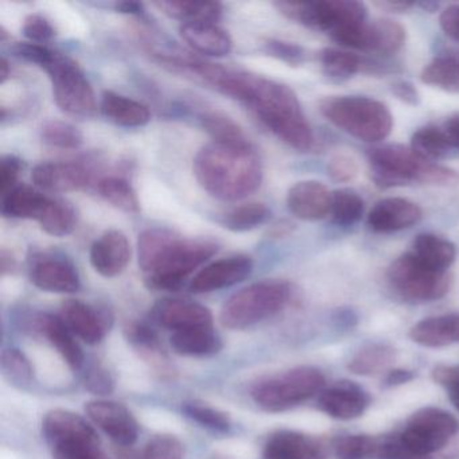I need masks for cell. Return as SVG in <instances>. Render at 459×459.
<instances>
[{
	"label": "cell",
	"instance_id": "1",
	"mask_svg": "<svg viewBox=\"0 0 459 459\" xmlns=\"http://www.w3.org/2000/svg\"><path fill=\"white\" fill-rule=\"evenodd\" d=\"M216 252L213 241L189 240L168 230H144L139 236V267L152 289L178 290Z\"/></svg>",
	"mask_w": 459,
	"mask_h": 459
},
{
	"label": "cell",
	"instance_id": "2",
	"mask_svg": "<svg viewBox=\"0 0 459 459\" xmlns=\"http://www.w3.org/2000/svg\"><path fill=\"white\" fill-rule=\"evenodd\" d=\"M235 99L251 107L263 125L292 149L307 152L313 146V131L291 88L244 72Z\"/></svg>",
	"mask_w": 459,
	"mask_h": 459
},
{
	"label": "cell",
	"instance_id": "3",
	"mask_svg": "<svg viewBox=\"0 0 459 459\" xmlns=\"http://www.w3.org/2000/svg\"><path fill=\"white\" fill-rule=\"evenodd\" d=\"M195 176L204 190L222 201H238L256 192L263 169L254 147L208 144L195 160Z\"/></svg>",
	"mask_w": 459,
	"mask_h": 459
},
{
	"label": "cell",
	"instance_id": "4",
	"mask_svg": "<svg viewBox=\"0 0 459 459\" xmlns=\"http://www.w3.org/2000/svg\"><path fill=\"white\" fill-rule=\"evenodd\" d=\"M375 184L381 189L404 186L412 182L447 185L459 178L455 171L419 158L411 147L383 144L368 152Z\"/></svg>",
	"mask_w": 459,
	"mask_h": 459
},
{
	"label": "cell",
	"instance_id": "5",
	"mask_svg": "<svg viewBox=\"0 0 459 459\" xmlns=\"http://www.w3.org/2000/svg\"><path fill=\"white\" fill-rule=\"evenodd\" d=\"M319 111L335 127L368 143L384 141L394 128L388 107L368 96H332L321 100Z\"/></svg>",
	"mask_w": 459,
	"mask_h": 459
},
{
	"label": "cell",
	"instance_id": "6",
	"mask_svg": "<svg viewBox=\"0 0 459 459\" xmlns=\"http://www.w3.org/2000/svg\"><path fill=\"white\" fill-rule=\"evenodd\" d=\"M289 281H262L233 294L222 306L220 322L230 330H246L281 313L291 299Z\"/></svg>",
	"mask_w": 459,
	"mask_h": 459
},
{
	"label": "cell",
	"instance_id": "7",
	"mask_svg": "<svg viewBox=\"0 0 459 459\" xmlns=\"http://www.w3.org/2000/svg\"><path fill=\"white\" fill-rule=\"evenodd\" d=\"M42 432L53 459H108L98 432L79 413L61 408L49 411L42 421Z\"/></svg>",
	"mask_w": 459,
	"mask_h": 459
},
{
	"label": "cell",
	"instance_id": "8",
	"mask_svg": "<svg viewBox=\"0 0 459 459\" xmlns=\"http://www.w3.org/2000/svg\"><path fill=\"white\" fill-rule=\"evenodd\" d=\"M324 373L314 367H298L257 383L252 399L267 412H284L324 391Z\"/></svg>",
	"mask_w": 459,
	"mask_h": 459
},
{
	"label": "cell",
	"instance_id": "9",
	"mask_svg": "<svg viewBox=\"0 0 459 459\" xmlns=\"http://www.w3.org/2000/svg\"><path fill=\"white\" fill-rule=\"evenodd\" d=\"M279 12L289 20L307 28L332 34L368 21V9L356 0H321V2H279Z\"/></svg>",
	"mask_w": 459,
	"mask_h": 459
},
{
	"label": "cell",
	"instance_id": "10",
	"mask_svg": "<svg viewBox=\"0 0 459 459\" xmlns=\"http://www.w3.org/2000/svg\"><path fill=\"white\" fill-rule=\"evenodd\" d=\"M44 69L49 74L56 104L61 111L76 117L96 114L95 92L76 61L55 52Z\"/></svg>",
	"mask_w": 459,
	"mask_h": 459
},
{
	"label": "cell",
	"instance_id": "11",
	"mask_svg": "<svg viewBox=\"0 0 459 459\" xmlns=\"http://www.w3.org/2000/svg\"><path fill=\"white\" fill-rule=\"evenodd\" d=\"M388 281L397 294L412 302H432L450 291L453 276L416 259L412 252L397 257L388 270Z\"/></svg>",
	"mask_w": 459,
	"mask_h": 459
},
{
	"label": "cell",
	"instance_id": "12",
	"mask_svg": "<svg viewBox=\"0 0 459 459\" xmlns=\"http://www.w3.org/2000/svg\"><path fill=\"white\" fill-rule=\"evenodd\" d=\"M458 429V421L453 415L440 408L426 407L408 419L399 440L412 453L432 455L450 442Z\"/></svg>",
	"mask_w": 459,
	"mask_h": 459
},
{
	"label": "cell",
	"instance_id": "13",
	"mask_svg": "<svg viewBox=\"0 0 459 459\" xmlns=\"http://www.w3.org/2000/svg\"><path fill=\"white\" fill-rule=\"evenodd\" d=\"M85 412L117 445L128 447L138 440V420L126 405L111 400H93L85 405Z\"/></svg>",
	"mask_w": 459,
	"mask_h": 459
},
{
	"label": "cell",
	"instance_id": "14",
	"mask_svg": "<svg viewBox=\"0 0 459 459\" xmlns=\"http://www.w3.org/2000/svg\"><path fill=\"white\" fill-rule=\"evenodd\" d=\"M152 319L160 326L173 330L200 329L213 327V314L206 306L195 300L166 298L155 303L152 311Z\"/></svg>",
	"mask_w": 459,
	"mask_h": 459
},
{
	"label": "cell",
	"instance_id": "15",
	"mask_svg": "<svg viewBox=\"0 0 459 459\" xmlns=\"http://www.w3.org/2000/svg\"><path fill=\"white\" fill-rule=\"evenodd\" d=\"M254 270L251 257L238 255L225 257L206 265L190 281V291L195 294L219 291L246 281Z\"/></svg>",
	"mask_w": 459,
	"mask_h": 459
},
{
	"label": "cell",
	"instance_id": "16",
	"mask_svg": "<svg viewBox=\"0 0 459 459\" xmlns=\"http://www.w3.org/2000/svg\"><path fill=\"white\" fill-rule=\"evenodd\" d=\"M29 329L39 337H44L71 369L80 370L84 367V353L61 316L49 313L34 314L29 321Z\"/></svg>",
	"mask_w": 459,
	"mask_h": 459
},
{
	"label": "cell",
	"instance_id": "17",
	"mask_svg": "<svg viewBox=\"0 0 459 459\" xmlns=\"http://www.w3.org/2000/svg\"><path fill=\"white\" fill-rule=\"evenodd\" d=\"M60 316L68 329L88 345L100 343L111 326V318L106 311L77 299H66L61 306Z\"/></svg>",
	"mask_w": 459,
	"mask_h": 459
},
{
	"label": "cell",
	"instance_id": "18",
	"mask_svg": "<svg viewBox=\"0 0 459 459\" xmlns=\"http://www.w3.org/2000/svg\"><path fill=\"white\" fill-rule=\"evenodd\" d=\"M30 279L42 291L56 294H74L82 286L74 263L61 256H41L34 260Z\"/></svg>",
	"mask_w": 459,
	"mask_h": 459
},
{
	"label": "cell",
	"instance_id": "19",
	"mask_svg": "<svg viewBox=\"0 0 459 459\" xmlns=\"http://www.w3.org/2000/svg\"><path fill=\"white\" fill-rule=\"evenodd\" d=\"M370 397L353 381H338L319 394L318 407L322 412L338 420H353L367 411Z\"/></svg>",
	"mask_w": 459,
	"mask_h": 459
},
{
	"label": "cell",
	"instance_id": "20",
	"mask_svg": "<svg viewBox=\"0 0 459 459\" xmlns=\"http://www.w3.org/2000/svg\"><path fill=\"white\" fill-rule=\"evenodd\" d=\"M423 216L420 206L407 198L378 201L368 214V227L376 233H394L418 224Z\"/></svg>",
	"mask_w": 459,
	"mask_h": 459
},
{
	"label": "cell",
	"instance_id": "21",
	"mask_svg": "<svg viewBox=\"0 0 459 459\" xmlns=\"http://www.w3.org/2000/svg\"><path fill=\"white\" fill-rule=\"evenodd\" d=\"M130 260V241L120 230H107L91 248V264L104 278L120 275Z\"/></svg>",
	"mask_w": 459,
	"mask_h": 459
},
{
	"label": "cell",
	"instance_id": "22",
	"mask_svg": "<svg viewBox=\"0 0 459 459\" xmlns=\"http://www.w3.org/2000/svg\"><path fill=\"white\" fill-rule=\"evenodd\" d=\"M287 206L303 221H318L332 212V193L318 181L298 182L289 190Z\"/></svg>",
	"mask_w": 459,
	"mask_h": 459
},
{
	"label": "cell",
	"instance_id": "23",
	"mask_svg": "<svg viewBox=\"0 0 459 459\" xmlns=\"http://www.w3.org/2000/svg\"><path fill=\"white\" fill-rule=\"evenodd\" d=\"M34 184L49 192H76L90 184L91 176L84 166L72 162L39 163L31 173Z\"/></svg>",
	"mask_w": 459,
	"mask_h": 459
},
{
	"label": "cell",
	"instance_id": "24",
	"mask_svg": "<svg viewBox=\"0 0 459 459\" xmlns=\"http://www.w3.org/2000/svg\"><path fill=\"white\" fill-rule=\"evenodd\" d=\"M264 459H325V450L313 437L292 429L270 435L263 450Z\"/></svg>",
	"mask_w": 459,
	"mask_h": 459
},
{
	"label": "cell",
	"instance_id": "25",
	"mask_svg": "<svg viewBox=\"0 0 459 459\" xmlns=\"http://www.w3.org/2000/svg\"><path fill=\"white\" fill-rule=\"evenodd\" d=\"M411 340L426 348H445L459 342V314H443L418 322L410 332Z\"/></svg>",
	"mask_w": 459,
	"mask_h": 459
},
{
	"label": "cell",
	"instance_id": "26",
	"mask_svg": "<svg viewBox=\"0 0 459 459\" xmlns=\"http://www.w3.org/2000/svg\"><path fill=\"white\" fill-rule=\"evenodd\" d=\"M405 39L404 26L389 18H378L365 25L362 50L386 57L399 52L404 47Z\"/></svg>",
	"mask_w": 459,
	"mask_h": 459
},
{
	"label": "cell",
	"instance_id": "27",
	"mask_svg": "<svg viewBox=\"0 0 459 459\" xmlns=\"http://www.w3.org/2000/svg\"><path fill=\"white\" fill-rule=\"evenodd\" d=\"M179 31L182 39L203 55L224 57L232 50L230 34L214 23H184Z\"/></svg>",
	"mask_w": 459,
	"mask_h": 459
},
{
	"label": "cell",
	"instance_id": "28",
	"mask_svg": "<svg viewBox=\"0 0 459 459\" xmlns=\"http://www.w3.org/2000/svg\"><path fill=\"white\" fill-rule=\"evenodd\" d=\"M101 112L115 125L127 128L143 127L152 119V114L144 104L111 91L104 92L101 98Z\"/></svg>",
	"mask_w": 459,
	"mask_h": 459
},
{
	"label": "cell",
	"instance_id": "29",
	"mask_svg": "<svg viewBox=\"0 0 459 459\" xmlns=\"http://www.w3.org/2000/svg\"><path fill=\"white\" fill-rule=\"evenodd\" d=\"M170 345L179 356L208 357L221 351L222 341L213 327H200L173 333Z\"/></svg>",
	"mask_w": 459,
	"mask_h": 459
},
{
	"label": "cell",
	"instance_id": "30",
	"mask_svg": "<svg viewBox=\"0 0 459 459\" xmlns=\"http://www.w3.org/2000/svg\"><path fill=\"white\" fill-rule=\"evenodd\" d=\"M412 254L427 267L447 271L455 262L456 248L450 240L434 233H420L412 244Z\"/></svg>",
	"mask_w": 459,
	"mask_h": 459
},
{
	"label": "cell",
	"instance_id": "31",
	"mask_svg": "<svg viewBox=\"0 0 459 459\" xmlns=\"http://www.w3.org/2000/svg\"><path fill=\"white\" fill-rule=\"evenodd\" d=\"M50 198L30 186H17L2 197V214L12 219L39 221Z\"/></svg>",
	"mask_w": 459,
	"mask_h": 459
},
{
	"label": "cell",
	"instance_id": "32",
	"mask_svg": "<svg viewBox=\"0 0 459 459\" xmlns=\"http://www.w3.org/2000/svg\"><path fill=\"white\" fill-rule=\"evenodd\" d=\"M128 340L135 346L144 361L160 375H171L173 367L169 361L165 349L160 345L157 333L144 324H135L128 329Z\"/></svg>",
	"mask_w": 459,
	"mask_h": 459
},
{
	"label": "cell",
	"instance_id": "33",
	"mask_svg": "<svg viewBox=\"0 0 459 459\" xmlns=\"http://www.w3.org/2000/svg\"><path fill=\"white\" fill-rule=\"evenodd\" d=\"M155 6L174 20L185 23H214L221 18L222 6L216 2H186V0H170L157 2Z\"/></svg>",
	"mask_w": 459,
	"mask_h": 459
},
{
	"label": "cell",
	"instance_id": "34",
	"mask_svg": "<svg viewBox=\"0 0 459 459\" xmlns=\"http://www.w3.org/2000/svg\"><path fill=\"white\" fill-rule=\"evenodd\" d=\"M396 359V351L386 343H370L359 349L351 361L349 370L354 375L375 376L385 370Z\"/></svg>",
	"mask_w": 459,
	"mask_h": 459
},
{
	"label": "cell",
	"instance_id": "35",
	"mask_svg": "<svg viewBox=\"0 0 459 459\" xmlns=\"http://www.w3.org/2000/svg\"><path fill=\"white\" fill-rule=\"evenodd\" d=\"M411 150L427 162H435L447 157L454 147L443 128L435 126L419 128L411 138Z\"/></svg>",
	"mask_w": 459,
	"mask_h": 459
},
{
	"label": "cell",
	"instance_id": "36",
	"mask_svg": "<svg viewBox=\"0 0 459 459\" xmlns=\"http://www.w3.org/2000/svg\"><path fill=\"white\" fill-rule=\"evenodd\" d=\"M318 60L325 76L334 82H346L354 74L364 71V57L334 48L321 50L318 53Z\"/></svg>",
	"mask_w": 459,
	"mask_h": 459
},
{
	"label": "cell",
	"instance_id": "37",
	"mask_svg": "<svg viewBox=\"0 0 459 459\" xmlns=\"http://www.w3.org/2000/svg\"><path fill=\"white\" fill-rule=\"evenodd\" d=\"M420 80L424 84L446 92H459V57L437 56L424 66Z\"/></svg>",
	"mask_w": 459,
	"mask_h": 459
},
{
	"label": "cell",
	"instance_id": "38",
	"mask_svg": "<svg viewBox=\"0 0 459 459\" xmlns=\"http://www.w3.org/2000/svg\"><path fill=\"white\" fill-rule=\"evenodd\" d=\"M201 123L216 143L233 147H252L244 131L225 115L208 112L201 117Z\"/></svg>",
	"mask_w": 459,
	"mask_h": 459
},
{
	"label": "cell",
	"instance_id": "39",
	"mask_svg": "<svg viewBox=\"0 0 459 459\" xmlns=\"http://www.w3.org/2000/svg\"><path fill=\"white\" fill-rule=\"evenodd\" d=\"M39 222L48 235L55 236V238H65V236L71 235L76 228V211L64 201L50 198Z\"/></svg>",
	"mask_w": 459,
	"mask_h": 459
},
{
	"label": "cell",
	"instance_id": "40",
	"mask_svg": "<svg viewBox=\"0 0 459 459\" xmlns=\"http://www.w3.org/2000/svg\"><path fill=\"white\" fill-rule=\"evenodd\" d=\"M271 212L264 204L248 203L235 206L222 216L221 224L233 232H247L267 222Z\"/></svg>",
	"mask_w": 459,
	"mask_h": 459
},
{
	"label": "cell",
	"instance_id": "41",
	"mask_svg": "<svg viewBox=\"0 0 459 459\" xmlns=\"http://www.w3.org/2000/svg\"><path fill=\"white\" fill-rule=\"evenodd\" d=\"M99 193L107 203L126 213H138L141 211L138 195L126 179L117 177L101 179L99 182Z\"/></svg>",
	"mask_w": 459,
	"mask_h": 459
},
{
	"label": "cell",
	"instance_id": "42",
	"mask_svg": "<svg viewBox=\"0 0 459 459\" xmlns=\"http://www.w3.org/2000/svg\"><path fill=\"white\" fill-rule=\"evenodd\" d=\"M365 204L361 195L351 189L335 190L332 195L333 221L340 227H351L364 216Z\"/></svg>",
	"mask_w": 459,
	"mask_h": 459
},
{
	"label": "cell",
	"instance_id": "43",
	"mask_svg": "<svg viewBox=\"0 0 459 459\" xmlns=\"http://www.w3.org/2000/svg\"><path fill=\"white\" fill-rule=\"evenodd\" d=\"M0 368L4 378L20 389H26L33 384L34 368L30 359L17 348H9L2 353Z\"/></svg>",
	"mask_w": 459,
	"mask_h": 459
},
{
	"label": "cell",
	"instance_id": "44",
	"mask_svg": "<svg viewBox=\"0 0 459 459\" xmlns=\"http://www.w3.org/2000/svg\"><path fill=\"white\" fill-rule=\"evenodd\" d=\"M182 412L195 423L220 434H225L232 427L230 416L208 403L197 402V400L184 403Z\"/></svg>",
	"mask_w": 459,
	"mask_h": 459
},
{
	"label": "cell",
	"instance_id": "45",
	"mask_svg": "<svg viewBox=\"0 0 459 459\" xmlns=\"http://www.w3.org/2000/svg\"><path fill=\"white\" fill-rule=\"evenodd\" d=\"M41 136L45 143L57 149H79L84 141L79 128L61 120H50L45 123L42 126Z\"/></svg>",
	"mask_w": 459,
	"mask_h": 459
},
{
	"label": "cell",
	"instance_id": "46",
	"mask_svg": "<svg viewBox=\"0 0 459 459\" xmlns=\"http://www.w3.org/2000/svg\"><path fill=\"white\" fill-rule=\"evenodd\" d=\"M380 442L369 435H348L338 437L334 454L338 459H365L377 455Z\"/></svg>",
	"mask_w": 459,
	"mask_h": 459
},
{
	"label": "cell",
	"instance_id": "47",
	"mask_svg": "<svg viewBox=\"0 0 459 459\" xmlns=\"http://www.w3.org/2000/svg\"><path fill=\"white\" fill-rule=\"evenodd\" d=\"M185 448L174 435H155L143 451V459H184Z\"/></svg>",
	"mask_w": 459,
	"mask_h": 459
},
{
	"label": "cell",
	"instance_id": "48",
	"mask_svg": "<svg viewBox=\"0 0 459 459\" xmlns=\"http://www.w3.org/2000/svg\"><path fill=\"white\" fill-rule=\"evenodd\" d=\"M432 378L447 391L448 399L459 411V365H437L432 370Z\"/></svg>",
	"mask_w": 459,
	"mask_h": 459
},
{
	"label": "cell",
	"instance_id": "49",
	"mask_svg": "<svg viewBox=\"0 0 459 459\" xmlns=\"http://www.w3.org/2000/svg\"><path fill=\"white\" fill-rule=\"evenodd\" d=\"M265 50H267L268 55L292 66L300 65L306 60L305 49L299 45L292 44V42L270 39L265 44Z\"/></svg>",
	"mask_w": 459,
	"mask_h": 459
},
{
	"label": "cell",
	"instance_id": "50",
	"mask_svg": "<svg viewBox=\"0 0 459 459\" xmlns=\"http://www.w3.org/2000/svg\"><path fill=\"white\" fill-rule=\"evenodd\" d=\"M84 385L95 394H109L115 388L111 373L100 364H92L84 373Z\"/></svg>",
	"mask_w": 459,
	"mask_h": 459
},
{
	"label": "cell",
	"instance_id": "51",
	"mask_svg": "<svg viewBox=\"0 0 459 459\" xmlns=\"http://www.w3.org/2000/svg\"><path fill=\"white\" fill-rule=\"evenodd\" d=\"M327 171H329L333 181L338 182V184H346V182L353 181L359 176V163L349 155H334L327 165Z\"/></svg>",
	"mask_w": 459,
	"mask_h": 459
},
{
	"label": "cell",
	"instance_id": "52",
	"mask_svg": "<svg viewBox=\"0 0 459 459\" xmlns=\"http://www.w3.org/2000/svg\"><path fill=\"white\" fill-rule=\"evenodd\" d=\"M23 34L34 44H44L56 36L52 23L41 14H30L23 23Z\"/></svg>",
	"mask_w": 459,
	"mask_h": 459
},
{
	"label": "cell",
	"instance_id": "53",
	"mask_svg": "<svg viewBox=\"0 0 459 459\" xmlns=\"http://www.w3.org/2000/svg\"><path fill=\"white\" fill-rule=\"evenodd\" d=\"M12 52L18 58L36 64V65L41 66V68H44L49 63L53 53H55L49 48L44 47L41 44H34V42H20V44H15L12 48Z\"/></svg>",
	"mask_w": 459,
	"mask_h": 459
},
{
	"label": "cell",
	"instance_id": "54",
	"mask_svg": "<svg viewBox=\"0 0 459 459\" xmlns=\"http://www.w3.org/2000/svg\"><path fill=\"white\" fill-rule=\"evenodd\" d=\"M22 163L18 158L9 155L0 160V190L2 197L17 187L18 177H20Z\"/></svg>",
	"mask_w": 459,
	"mask_h": 459
},
{
	"label": "cell",
	"instance_id": "55",
	"mask_svg": "<svg viewBox=\"0 0 459 459\" xmlns=\"http://www.w3.org/2000/svg\"><path fill=\"white\" fill-rule=\"evenodd\" d=\"M439 25L446 36L459 44V4H451L443 10Z\"/></svg>",
	"mask_w": 459,
	"mask_h": 459
},
{
	"label": "cell",
	"instance_id": "56",
	"mask_svg": "<svg viewBox=\"0 0 459 459\" xmlns=\"http://www.w3.org/2000/svg\"><path fill=\"white\" fill-rule=\"evenodd\" d=\"M391 92L397 100L407 104V106L416 107L420 104V93L412 82H405V80L392 82Z\"/></svg>",
	"mask_w": 459,
	"mask_h": 459
},
{
	"label": "cell",
	"instance_id": "57",
	"mask_svg": "<svg viewBox=\"0 0 459 459\" xmlns=\"http://www.w3.org/2000/svg\"><path fill=\"white\" fill-rule=\"evenodd\" d=\"M443 130L447 134L454 150H459V112L448 117L445 126H443Z\"/></svg>",
	"mask_w": 459,
	"mask_h": 459
},
{
	"label": "cell",
	"instance_id": "58",
	"mask_svg": "<svg viewBox=\"0 0 459 459\" xmlns=\"http://www.w3.org/2000/svg\"><path fill=\"white\" fill-rule=\"evenodd\" d=\"M415 378V375H413L411 370L407 369H392L389 370L388 375L385 377V385L386 386H397L403 385V384L410 383Z\"/></svg>",
	"mask_w": 459,
	"mask_h": 459
},
{
	"label": "cell",
	"instance_id": "59",
	"mask_svg": "<svg viewBox=\"0 0 459 459\" xmlns=\"http://www.w3.org/2000/svg\"><path fill=\"white\" fill-rule=\"evenodd\" d=\"M376 6L388 13H404L410 10L411 7L415 6V4H410V2H377Z\"/></svg>",
	"mask_w": 459,
	"mask_h": 459
},
{
	"label": "cell",
	"instance_id": "60",
	"mask_svg": "<svg viewBox=\"0 0 459 459\" xmlns=\"http://www.w3.org/2000/svg\"><path fill=\"white\" fill-rule=\"evenodd\" d=\"M117 10L125 13V14L139 15L143 13V6L141 4H136V2H122V4H117Z\"/></svg>",
	"mask_w": 459,
	"mask_h": 459
},
{
	"label": "cell",
	"instance_id": "61",
	"mask_svg": "<svg viewBox=\"0 0 459 459\" xmlns=\"http://www.w3.org/2000/svg\"><path fill=\"white\" fill-rule=\"evenodd\" d=\"M0 268H2V275L13 273L15 268V260L6 251H2V255H0Z\"/></svg>",
	"mask_w": 459,
	"mask_h": 459
},
{
	"label": "cell",
	"instance_id": "62",
	"mask_svg": "<svg viewBox=\"0 0 459 459\" xmlns=\"http://www.w3.org/2000/svg\"><path fill=\"white\" fill-rule=\"evenodd\" d=\"M10 74H12V69H10L9 63H7L6 58H2V61H0V82H2V84L6 82Z\"/></svg>",
	"mask_w": 459,
	"mask_h": 459
},
{
	"label": "cell",
	"instance_id": "63",
	"mask_svg": "<svg viewBox=\"0 0 459 459\" xmlns=\"http://www.w3.org/2000/svg\"><path fill=\"white\" fill-rule=\"evenodd\" d=\"M290 230H291V224H289V222H281V224L275 225V228H273V235H275L276 238H281V236L287 235Z\"/></svg>",
	"mask_w": 459,
	"mask_h": 459
},
{
	"label": "cell",
	"instance_id": "64",
	"mask_svg": "<svg viewBox=\"0 0 459 459\" xmlns=\"http://www.w3.org/2000/svg\"><path fill=\"white\" fill-rule=\"evenodd\" d=\"M419 6L426 10V12L434 13L435 10H437L439 4H434V2H426V4H419Z\"/></svg>",
	"mask_w": 459,
	"mask_h": 459
}]
</instances>
